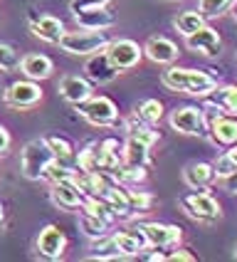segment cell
Listing matches in <instances>:
<instances>
[{
	"mask_svg": "<svg viewBox=\"0 0 237 262\" xmlns=\"http://www.w3.org/2000/svg\"><path fill=\"white\" fill-rule=\"evenodd\" d=\"M161 82L171 92H183V94L200 97V99L210 97L212 89L218 87V79L210 72L193 70V67H168L161 72Z\"/></svg>",
	"mask_w": 237,
	"mask_h": 262,
	"instance_id": "obj_1",
	"label": "cell"
},
{
	"mask_svg": "<svg viewBox=\"0 0 237 262\" xmlns=\"http://www.w3.org/2000/svg\"><path fill=\"white\" fill-rule=\"evenodd\" d=\"M109 32L106 30H64L59 37V50L72 55V57H89L94 52H102L104 47L109 45Z\"/></svg>",
	"mask_w": 237,
	"mask_h": 262,
	"instance_id": "obj_2",
	"label": "cell"
},
{
	"mask_svg": "<svg viewBox=\"0 0 237 262\" xmlns=\"http://www.w3.org/2000/svg\"><path fill=\"white\" fill-rule=\"evenodd\" d=\"M178 203H180V208L185 210L188 218L195 220V223H200V225H212V223H218L222 215L220 203H218L205 188L180 195Z\"/></svg>",
	"mask_w": 237,
	"mask_h": 262,
	"instance_id": "obj_3",
	"label": "cell"
},
{
	"mask_svg": "<svg viewBox=\"0 0 237 262\" xmlns=\"http://www.w3.org/2000/svg\"><path fill=\"white\" fill-rule=\"evenodd\" d=\"M52 161H55V154L50 151L44 139H32L20 151V168L28 181H42L44 171Z\"/></svg>",
	"mask_w": 237,
	"mask_h": 262,
	"instance_id": "obj_4",
	"label": "cell"
},
{
	"mask_svg": "<svg viewBox=\"0 0 237 262\" xmlns=\"http://www.w3.org/2000/svg\"><path fill=\"white\" fill-rule=\"evenodd\" d=\"M77 112H79V117L84 119L87 124L97 126V129L116 126V121H118V109L109 97H94L91 94L89 99L77 104Z\"/></svg>",
	"mask_w": 237,
	"mask_h": 262,
	"instance_id": "obj_5",
	"label": "cell"
},
{
	"mask_svg": "<svg viewBox=\"0 0 237 262\" xmlns=\"http://www.w3.org/2000/svg\"><path fill=\"white\" fill-rule=\"evenodd\" d=\"M106 57L111 59V64L116 67L118 72H129L133 70L141 57H144V47L138 42H133L129 37H118V40H109V45L104 47Z\"/></svg>",
	"mask_w": 237,
	"mask_h": 262,
	"instance_id": "obj_6",
	"label": "cell"
},
{
	"mask_svg": "<svg viewBox=\"0 0 237 262\" xmlns=\"http://www.w3.org/2000/svg\"><path fill=\"white\" fill-rule=\"evenodd\" d=\"M171 129L178 134H185V136H207V119L205 112L198 109V106H180L173 109L171 117H168Z\"/></svg>",
	"mask_w": 237,
	"mask_h": 262,
	"instance_id": "obj_7",
	"label": "cell"
},
{
	"mask_svg": "<svg viewBox=\"0 0 237 262\" xmlns=\"http://www.w3.org/2000/svg\"><path fill=\"white\" fill-rule=\"evenodd\" d=\"M3 102L10 109H32L35 104L42 102V89L32 79H22V82H13L10 87L3 92Z\"/></svg>",
	"mask_w": 237,
	"mask_h": 262,
	"instance_id": "obj_8",
	"label": "cell"
},
{
	"mask_svg": "<svg viewBox=\"0 0 237 262\" xmlns=\"http://www.w3.org/2000/svg\"><path fill=\"white\" fill-rule=\"evenodd\" d=\"M50 198H52V203L57 205L59 210H77L82 205V201H84V193L77 186L74 178H62V181H52L50 183Z\"/></svg>",
	"mask_w": 237,
	"mask_h": 262,
	"instance_id": "obj_9",
	"label": "cell"
},
{
	"mask_svg": "<svg viewBox=\"0 0 237 262\" xmlns=\"http://www.w3.org/2000/svg\"><path fill=\"white\" fill-rule=\"evenodd\" d=\"M185 45H188V50L193 52H200V55H205V57H215V55H220L222 52V37L220 32L215 28H210V25H203V28H198L195 32H191L188 37H185Z\"/></svg>",
	"mask_w": 237,
	"mask_h": 262,
	"instance_id": "obj_10",
	"label": "cell"
},
{
	"mask_svg": "<svg viewBox=\"0 0 237 262\" xmlns=\"http://www.w3.org/2000/svg\"><path fill=\"white\" fill-rule=\"evenodd\" d=\"M84 74H87V79L91 84L104 87V84H111L121 72L111 64V59L106 57V52L102 50V52H94V55L87 57V62H84Z\"/></svg>",
	"mask_w": 237,
	"mask_h": 262,
	"instance_id": "obj_11",
	"label": "cell"
},
{
	"mask_svg": "<svg viewBox=\"0 0 237 262\" xmlns=\"http://www.w3.org/2000/svg\"><path fill=\"white\" fill-rule=\"evenodd\" d=\"M141 230L146 235L148 248H156V250L176 248L180 243V237H183L178 225H165V223H144Z\"/></svg>",
	"mask_w": 237,
	"mask_h": 262,
	"instance_id": "obj_12",
	"label": "cell"
},
{
	"mask_svg": "<svg viewBox=\"0 0 237 262\" xmlns=\"http://www.w3.org/2000/svg\"><path fill=\"white\" fill-rule=\"evenodd\" d=\"M37 252L42 255L44 260H59L67 250V235L59 230L57 225H44L40 235H37V243H35Z\"/></svg>",
	"mask_w": 237,
	"mask_h": 262,
	"instance_id": "obj_13",
	"label": "cell"
},
{
	"mask_svg": "<svg viewBox=\"0 0 237 262\" xmlns=\"http://www.w3.org/2000/svg\"><path fill=\"white\" fill-rule=\"evenodd\" d=\"M207 136L212 139V144L218 146L237 144V117L218 114V117L207 119Z\"/></svg>",
	"mask_w": 237,
	"mask_h": 262,
	"instance_id": "obj_14",
	"label": "cell"
},
{
	"mask_svg": "<svg viewBox=\"0 0 237 262\" xmlns=\"http://www.w3.org/2000/svg\"><path fill=\"white\" fill-rule=\"evenodd\" d=\"M57 92L64 102H69L77 106V104H82L84 99L91 97V82H89L87 77H79V74H64V77L59 79Z\"/></svg>",
	"mask_w": 237,
	"mask_h": 262,
	"instance_id": "obj_15",
	"label": "cell"
},
{
	"mask_svg": "<svg viewBox=\"0 0 237 262\" xmlns=\"http://www.w3.org/2000/svg\"><path fill=\"white\" fill-rule=\"evenodd\" d=\"M30 30L37 40L42 42H50V45H57L62 32H64V23L55 17V15H30Z\"/></svg>",
	"mask_w": 237,
	"mask_h": 262,
	"instance_id": "obj_16",
	"label": "cell"
},
{
	"mask_svg": "<svg viewBox=\"0 0 237 262\" xmlns=\"http://www.w3.org/2000/svg\"><path fill=\"white\" fill-rule=\"evenodd\" d=\"M114 243H116L118 252L126 257V260H133L138 257L144 250H148L146 235L141 230V225H133V228H126L121 233H114Z\"/></svg>",
	"mask_w": 237,
	"mask_h": 262,
	"instance_id": "obj_17",
	"label": "cell"
},
{
	"mask_svg": "<svg viewBox=\"0 0 237 262\" xmlns=\"http://www.w3.org/2000/svg\"><path fill=\"white\" fill-rule=\"evenodd\" d=\"M124 163V144L116 139H104L97 144V166L104 173H114L118 166Z\"/></svg>",
	"mask_w": 237,
	"mask_h": 262,
	"instance_id": "obj_18",
	"label": "cell"
},
{
	"mask_svg": "<svg viewBox=\"0 0 237 262\" xmlns=\"http://www.w3.org/2000/svg\"><path fill=\"white\" fill-rule=\"evenodd\" d=\"M74 23H77V28L84 30H109L116 25V15L109 8H89V10L74 13Z\"/></svg>",
	"mask_w": 237,
	"mask_h": 262,
	"instance_id": "obj_19",
	"label": "cell"
},
{
	"mask_svg": "<svg viewBox=\"0 0 237 262\" xmlns=\"http://www.w3.org/2000/svg\"><path fill=\"white\" fill-rule=\"evenodd\" d=\"M20 72L25 74L28 79L32 82H42V79H50L52 72H55V64H52V59L47 57V55H40V52H30L25 57L20 59Z\"/></svg>",
	"mask_w": 237,
	"mask_h": 262,
	"instance_id": "obj_20",
	"label": "cell"
},
{
	"mask_svg": "<svg viewBox=\"0 0 237 262\" xmlns=\"http://www.w3.org/2000/svg\"><path fill=\"white\" fill-rule=\"evenodd\" d=\"M144 55H146L151 62H156V64H173L178 59V45L173 40H168V37H151L146 45H144Z\"/></svg>",
	"mask_w": 237,
	"mask_h": 262,
	"instance_id": "obj_21",
	"label": "cell"
},
{
	"mask_svg": "<svg viewBox=\"0 0 237 262\" xmlns=\"http://www.w3.org/2000/svg\"><path fill=\"white\" fill-rule=\"evenodd\" d=\"M215 181V173H212V163H205V161H193L183 168V183L191 190H203L207 188L210 183Z\"/></svg>",
	"mask_w": 237,
	"mask_h": 262,
	"instance_id": "obj_22",
	"label": "cell"
},
{
	"mask_svg": "<svg viewBox=\"0 0 237 262\" xmlns=\"http://www.w3.org/2000/svg\"><path fill=\"white\" fill-rule=\"evenodd\" d=\"M210 102H215L225 114L237 117V84H225V87H215L210 94Z\"/></svg>",
	"mask_w": 237,
	"mask_h": 262,
	"instance_id": "obj_23",
	"label": "cell"
},
{
	"mask_svg": "<svg viewBox=\"0 0 237 262\" xmlns=\"http://www.w3.org/2000/svg\"><path fill=\"white\" fill-rule=\"evenodd\" d=\"M44 141H47V146H50V151L55 154V161H57V163H62V166H72L74 146L69 144V139L57 136V134H50V136H44Z\"/></svg>",
	"mask_w": 237,
	"mask_h": 262,
	"instance_id": "obj_24",
	"label": "cell"
},
{
	"mask_svg": "<svg viewBox=\"0 0 237 262\" xmlns=\"http://www.w3.org/2000/svg\"><path fill=\"white\" fill-rule=\"evenodd\" d=\"M151 146L136 141L131 136H126V144H124V163L129 166H148V159H151Z\"/></svg>",
	"mask_w": 237,
	"mask_h": 262,
	"instance_id": "obj_25",
	"label": "cell"
},
{
	"mask_svg": "<svg viewBox=\"0 0 237 262\" xmlns=\"http://www.w3.org/2000/svg\"><path fill=\"white\" fill-rule=\"evenodd\" d=\"M109 220L99 218V215H91V213H84L82 210V215H79V228H82V233L87 235V237H102V235L109 233Z\"/></svg>",
	"mask_w": 237,
	"mask_h": 262,
	"instance_id": "obj_26",
	"label": "cell"
},
{
	"mask_svg": "<svg viewBox=\"0 0 237 262\" xmlns=\"http://www.w3.org/2000/svg\"><path fill=\"white\" fill-rule=\"evenodd\" d=\"M121 188H124V195H126V201H129V208L133 210V215L151 210V205H153V195H151V193H146V190H133V188H129L126 183H121Z\"/></svg>",
	"mask_w": 237,
	"mask_h": 262,
	"instance_id": "obj_27",
	"label": "cell"
},
{
	"mask_svg": "<svg viewBox=\"0 0 237 262\" xmlns=\"http://www.w3.org/2000/svg\"><path fill=\"white\" fill-rule=\"evenodd\" d=\"M173 25H176V30L183 35V37H188L191 32H195L198 28L205 25V17L198 13V10H183V13L173 20Z\"/></svg>",
	"mask_w": 237,
	"mask_h": 262,
	"instance_id": "obj_28",
	"label": "cell"
},
{
	"mask_svg": "<svg viewBox=\"0 0 237 262\" xmlns=\"http://www.w3.org/2000/svg\"><path fill=\"white\" fill-rule=\"evenodd\" d=\"M136 117L141 119L144 124L153 126L163 119V104L158 99H144V102L136 106Z\"/></svg>",
	"mask_w": 237,
	"mask_h": 262,
	"instance_id": "obj_29",
	"label": "cell"
},
{
	"mask_svg": "<svg viewBox=\"0 0 237 262\" xmlns=\"http://www.w3.org/2000/svg\"><path fill=\"white\" fill-rule=\"evenodd\" d=\"M237 168V144L227 146V151H222L220 156L215 159V163H212V173H215V178L220 181L222 176H227L230 171H235Z\"/></svg>",
	"mask_w": 237,
	"mask_h": 262,
	"instance_id": "obj_30",
	"label": "cell"
},
{
	"mask_svg": "<svg viewBox=\"0 0 237 262\" xmlns=\"http://www.w3.org/2000/svg\"><path fill=\"white\" fill-rule=\"evenodd\" d=\"M237 0H198V13L203 15V17H220L225 15L232 5H235Z\"/></svg>",
	"mask_w": 237,
	"mask_h": 262,
	"instance_id": "obj_31",
	"label": "cell"
},
{
	"mask_svg": "<svg viewBox=\"0 0 237 262\" xmlns=\"http://www.w3.org/2000/svg\"><path fill=\"white\" fill-rule=\"evenodd\" d=\"M17 64H20L17 52H15L10 45L0 42V70H3V72H13V70H17Z\"/></svg>",
	"mask_w": 237,
	"mask_h": 262,
	"instance_id": "obj_32",
	"label": "cell"
},
{
	"mask_svg": "<svg viewBox=\"0 0 237 262\" xmlns=\"http://www.w3.org/2000/svg\"><path fill=\"white\" fill-rule=\"evenodd\" d=\"M109 3H114V0H69V10L74 15L79 10H89V8H106Z\"/></svg>",
	"mask_w": 237,
	"mask_h": 262,
	"instance_id": "obj_33",
	"label": "cell"
},
{
	"mask_svg": "<svg viewBox=\"0 0 237 262\" xmlns=\"http://www.w3.org/2000/svg\"><path fill=\"white\" fill-rule=\"evenodd\" d=\"M165 260H171V262H195V255H193V252H188V250L178 248L176 252L165 255Z\"/></svg>",
	"mask_w": 237,
	"mask_h": 262,
	"instance_id": "obj_34",
	"label": "cell"
},
{
	"mask_svg": "<svg viewBox=\"0 0 237 262\" xmlns=\"http://www.w3.org/2000/svg\"><path fill=\"white\" fill-rule=\"evenodd\" d=\"M220 183H222V188L227 190V193H237V168L235 171H230L227 176H222Z\"/></svg>",
	"mask_w": 237,
	"mask_h": 262,
	"instance_id": "obj_35",
	"label": "cell"
},
{
	"mask_svg": "<svg viewBox=\"0 0 237 262\" xmlns=\"http://www.w3.org/2000/svg\"><path fill=\"white\" fill-rule=\"evenodd\" d=\"M10 131L5 129V126H0V156H5L8 151H10Z\"/></svg>",
	"mask_w": 237,
	"mask_h": 262,
	"instance_id": "obj_36",
	"label": "cell"
},
{
	"mask_svg": "<svg viewBox=\"0 0 237 262\" xmlns=\"http://www.w3.org/2000/svg\"><path fill=\"white\" fill-rule=\"evenodd\" d=\"M148 260L151 262H161V260H165V255H163V252H151V255H148Z\"/></svg>",
	"mask_w": 237,
	"mask_h": 262,
	"instance_id": "obj_37",
	"label": "cell"
},
{
	"mask_svg": "<svg viewBox=\"0 0 237 262\" xmlns=\"http://www.w3.org/2000/svg\"><path fill=\"white\" fill-rule=\"evenodd\" d=\"M3 218H5V213H3V205H0V223H3Z\"/></svg>",
	"mask_w": 237,
	"mask_h": 262,
	"instance_id": "obj_38",
	"label": "cell"
},
{
	"mask_svg": "<svg viewBox=\"0 0 237 262\" xmlns=\"http://www.w3.org/2000/svg\"><path fill=\"white\" fill-rule=\"evenodd\" d=\"M232 8H235V17H237V3H235V5H232Z\"/></svg>",
	"mask_w": 237,
	"mask_h": 262,
	"instance_id": "obj_39",
	"label": "cell"
},
{
	"mask_svg": "<svg viewBox=\"0 0 237 262\" xmlns=\"http://www.w3.org/2000/svg\"><path fill=\"white\" fill-rule=\"evenodd\" d=\"M235 260H237V243H235Z\"/></svg>",
	"mask_w": 237,
	"mask_h": 262,
	"instance_id": "obj_40",
	"label": "cell"
},
{
	"mask_svg": "<svg viewBox=\"0 0 237 262\" xmlns=\"http://www.w3.org/2000/svg\"><path fill=\"white\" fill-rule=\"evenodd\" d=\"M168 3H173V0H168Z\"/></svg>",
	"mask_w": 237,
	"mask_h": 262,
	"instance_id": "obj_41",
	"label": "cell"
},
{
	"mask_svg": "<svg viewBox=\"0 0 237 262\" xmlns=\"http://www.w3.org/2000/svg\"><path fill=\"white\" fill-rule=\"evenodd\" d=\"M0 74H3V70H0Z\"/></svg>",
	"mask_w": 237,
	"mask_h": 262,
	"instance_id": "obj_42",
	"label": "cell"
}]
</instances>
